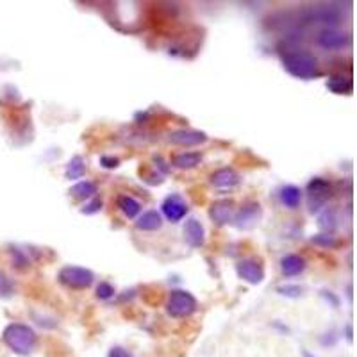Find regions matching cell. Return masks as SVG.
Masks as SVG:
<instances>
[{
    "label": "cell",
    "instance_id": "obj_7",
    "mask_svg": "<svg viewBox=\"0 0 357 357\" xmlns=\"http://www.w3.org/2000/svg\"><path fill=\"white\" fill-rule=\"evenodd\" d=\"M261 216H263V209L257 202H248L240 207V211L232 216V223L236 229L240 231H252L259 223Z\"/></svg>",
    "mask_w": 357,
    "mask_h": 357
},
{
    "label": "cell",
    "instance_id": "obj_14",
    "mask_svg": "<svg viewBox=\"0 0 357 357\" xmlns=\"http://www.w3.org/2000/svg\"><path fill=\"white\" fill-rule=\"evenodd\" d=\"M184 240L191 248H200L206 241V231L204 225L197 218H190L184 225Z\"/></svg>",
    "mask_w": 357,
    "mask_h": 357
},
{
    "label": "cell",
    "instance_id": "obj_15",
    "mask_svg": "<svg viewBox=\"0 0 357 357\" xmlns=\"http://www.w3.org/2000/svg\"><path fill=\"white\" fill-rule=\"evenodd\" d=\"M305 270V259L298 254H288L280 259V272L284 277L301 275Z\"/></svg>",
    "mask_w": 357,
    "mask_h": 357
},
{
    "label": "cell",
    "instance_id": "obj_19",
    "mask_svg": "<svg viewBox=\"0 0 357 357\" xmlns=\"http://www.w3.org/2000/svg\"><path fill=\"white\" fill-rule=\"evenodd\" d=\"M327 88L336 95H349L352 93L354 82L352 79H350V75H343V73H341V75H334V77H331L329 81H327Z\"/></svg>",
    "mask_w": 357,
    "mask_h": 357
},
{
    "label": "cell",
    "instance_id": "obj_5",
    "mask_svg": "<svg viewBox=\"0 0 357 357\" xmlns=\"http://www.w3.org/2000/svg\"><path fill=\"white\" fill-rule=\"evenodd\" d=\"M57 280L70 289H86L93 284L95 275L91 270L75 264H66L57 273Z\"/></svg>",
    "mask_w": 357,
    "mask_h": 357
},
{
    "label": "cell",
    "instance_id": "obj_28",
    "mask_svg": "<svg viewBox=\"0 0 357 357\" xmlns=\"http://www.w3.org/2000/svg\"><path fill=\"white\" fill-rule=\"evenodd\" d=\"M102 209V199H98V197H93V199L89 200L88 204H84L81 209L82 215H95V213H98Z\"/></svg>",
    "mask_w": 357,
    "mask_h": 357
},
{
    "label": "cell",
    "instance_id": "obj_20",
    "mask_svg": "<svg viewBox=\"0 0 357 357\" xmlns=\"http://www.w3.org/2000/svg\"><path fill=\"white\" fill-rule=\"evenodd\" d=\"M70 195L79 200L93 199L97 195V184L91 183V181H79L77 184L70 188Z\"/></svg>",
    "mask_w": 357,
    "mask_h": 357
},
{
    "label": "cell",
    "instance_id": "obj_30",
    "mask_svg": "<svg viewBox=\"0 0 357 357\" xmlns=\"http://www.w3.org/2000/svg\"><path fill=\"white\" fill-rule=\"evenodd\" d=\"M100 165L104 168H116L120 165V159L118 158H111V155H102L100 158Z\"/></svg>",
    "mask_w": 357,
    "mask_h": 357
},
{
    "label": "cell",
    "instance_id": "obj_27",
    "mask_svg": "<svg viewBox=\"0 0 357 357\" xmlns=\"http://www.w3.org/2000/svg\"><path fill=\"white\" fill-rule=\"evenodd\" d=\"M277 291L282 296H288V298H298L302 295V288L296 284H288V286H279Z\"/></svg>",
    "mask_w": 357,
    "mask_h": 357
},
{
    "label": "cell",
    "instance_id": "obj_21",
    "mask_svg": "<svg viewBox=\"0 0 357 357\" xmlns=\"http://www.w3.org/2000/svg\"><path fill=\"white\" fill-rule=\"evenodd\" d=\"M116 206H118V209H120V211L127 216V218H136V216L139 215V211H142V204L129 195L118 197Z\"/></svg>",
    "mask_w": 357,
    "mask_h": 357
},
{
    "label": "cell",
    "instance_id": "obj_10",
    "mask_svg": "<svg viewBox=\"0 0 357 357\" xmlns=\"http://www.w3.org/2000/svg\"><path fill=\"white\" fill-rule=\"evenodd\" d=\"M161 209L162 215L167 216V220L177 223L188 215V209H190V207H188L186 200H184L183 197L178 195V193H174V195H168L167 199H165Z\"/></svg>",
    "mask_w": 357,
    "mask_h": 357
},
{
    "label": "cell",
    "instance_id": "obj_13",
    "mask_svg": "<svg viewBox=\"0 0 357 357\" xmlns=\"http://www.w3.org/2000/svg\"><path fill=\"white\" fill-rule=\"evenodd\" d=\"M241 183L240 174L232 168H220L211 175V184L216 190H232Z\"/></svg>",
    "mask_w": 357,
    "mask_h": 357
},
{
    "label": "cell",
    "instance_id": "obj_16",
    "mask_svg": "<svg viewBox=\"0 0 357 357\" xmlns=\"http://www.w3.org/2000/svg\"><path fill=\"white\" fill-rule=\"evenodd\" d=\"M202 162V154L200 152H181L172 158V167L178 168V170H191L197 168Z\"/></svg>",
    "mask_w": 357,
    "mask_h": 357
},
{
    "label": "cell",
    "instance_id": "obj_1",
    "mask_svg": "<svg viewBox=\"0 0 357 357\" xmlns=\"http://www.w3.org/2000/svg\"><path fill=\"white\" fill-rule=\"evenodd\" d=\"M2 340L9 347V350H13L17 356L27 357L36 350V333L33 327L25 324H9L4 329Z\"/></svg>",
    "mask_w": 357,
    "mask_h": 357
},
{
    "label": "cell",
    "instance_id": "obj_2",
    "mask_svg": "<svg viewBox=\"0 0 357 357\" xmlns=\"http://www.w3.org/2000/svg\"><path fill=\"white\" fill-rule=\"evenodd\" d=\"M282 65H284L286 72L296 79H314L320 75V66H318V59L312 54L304 52H288L282 56Z\"/></svg>",
    "mask_w": 357,
    "mask_h": 357
},
{
    "label": "cell",
    "instance_id": "obj_3",
    "mask_svg": "<svg viewBox=\"0 0 357 357\" xmlns=\"http://www.w3.org/2000/svg\"><path fill=\"white\" fill-rule=\"evenodd\" d=\"M302 24H321L324 29H336L341 22V11L334 4H318L302 11Z\"/></svg>",
    "mask_w": 357,
    "mask_h": 357
},
{
    "label": "cell",
    "instance_id": "obj_26",
    "mask_svg": "<svg viewBox=\"0 0 357 357\" xmlns=\"http://www.w3.org/2000/svg\"><path fill=\"white\" fill-rule=\"evenodd\" d=\"M97 296L100 298V301H109V298H113L114 296V288L109 284V282H100V284L97 286Z\"/></svg>",
    "mask_w": 357,
    "mask_h": 357
},
{
    "label": "cell",
    "instance_id": "obj_4",
    "mask_svg": "<svg viewBox=\"0 0 357 357\" xmlns=\"http://www.w3.org/2000/svg\"><path fill=\"white\" fill-rule=\"evenodd\" d=\"M199 309V302L186 289H174L167 301V312L172 318H188Z\"/></svg>",
    "mask_w": 357,
    "mask_h": 357
},
{
    "label": "cell",
    "instance_id": "obj_32",
    "mask_svg": "<svg viewBox=\"0 0 357 357\" xmlns=\"http://www.w3.org/2000/svg\"><path fill=\"white\" fill-rule=\"evenodd\" d=\"M347 340L352 341V325H349V327H347Z\"/></svg>",
    "mask_w": 357,
    "mask_h": 357
},
{
    "label": "cell",
    "instance_id": "obj_22",
    "mask_svg": "<svg viewBox=\"0 0 357 357\" xmlns=\"http://www.w3.org/2000/svg\"><path fill=\"white\" fill-rule=\"evenodd\" d=\"M86 174V161L82 155H73L68 161L65 168V177L68 181H77V178H82Z\"/></svg>",
    "mask_w": 357,
    "mask_h": 357
},
{
    "label": "cell",
    "instance_id": "obj_23",
    "mask_svg": "<svg viewBox=\"0 0 357 357\" xmlns=\"http://www.w3.org/2000/svg\"><path fill=\"white\" fill-rule=\"evenodd\" d=\"M336 220V213H334L333 209H327V211H324V215H320V218H318V225L327 232L334 231V229L337 227Z\"/></svg>",
    "mask_w": 357,
    "mask_h": 357
},
{
    "label": "cell",
    "instance_id": "obj_8",
    "mask_svg": "<svg viewBox=\"0 0 357 357\" xmlns=\"http://www.w3.org/2000/svg\"><path fill=\"white\" fill-rule=\"evenodd\" d=\"M317 43L324 50H343L350 45V34L343 33L340 29H321Z\"/></svg>",
    "mask_w": 357,
    "mask_h": 357
},
{
    "label": "cell",
    "instance_id": "obj_6",
    "mask_svg": "<svg viewBox=\"0 0 357 357\" xmlns=\"http://www.w3.org/2000/svg\"><path fill=\"white\" fill-rule=\"evenodd\" d=\"M331 197H333V186L329 181L317 177L307 184V204L312 215L320 213Z\"/></svg>",
    "mask_w": 357,
    "mask_h": 357
},
{
    "label": "cell",
    "instance_id": "obj_11",
    "mask_svg": "<svg viewBox=\"0 0 357 357\" xmlns=\"http://www.w3.org/2000/svg\"><path fill=\"white\" fill-rule=\"evenodd\" d=\"M168 142L178 146H195V145H200V143L207 142V136L206 132H202V130L178 129V130H174V132H170Z\"/></svg>",
    "mask_w": 357,
    "mask_h": 357
},
{
    "label": "cell",
    "instance_id": "obj_31",
    "mask_svg": "<svg viewBox=\"0 0 357 357\" xmlns=\"http://www.w3.org/2000/svg\"><path fill=\"white\" fill-rule=\"evenodd\" d=\"M109 357H132L126 349L122 347H114V349L109 350Z\"/></svg>",
    "mask_w": 357,
    "mask_h": 357
},
{
    "label": "cell",
    "instance_id": "obj_18",
    "mask_svg": "<svg viewBox=\"0 0 357 357\" xmlns=\"http://www.w3.org/2000/svg\"><path fill=\"white\" fill-rule=\"evenodd\" d=\"M279 197L282 206L288 207V209H296L302 202V190L298 186L288 184V186H284L282 190H280Z\"/></svg>",
    "mask_w": 357,
    "mask_h": 357
},
{
    "label": "cell",
    "instance_id": "obj_17",
    "mask_svg": "<svg viewBox=\"0 0 357 357\" xmlns=\"http://www.w3.org/2000/svg\"><path fill=\"white\" fill-rule=\"evenodd\" d=\"M162 227V216L158 211H146L136 222V229L145 232H154Z\"/></svg>",
    "mask_w": 357,
    "mask_h": 357
},
{
    "label": "cell",
    "instance_id": "obj_12",
    "mask_svg": "<svg viewBox=\"0 0 357 357\" xmlns=\"http://www.w3.org/2000/svg\"><path fill=\"white\" fill-rule=\"evenodd\" d=\"M209 216H211V220L218 225V227L227 225L229 222H232V216H234V202L227 199L216 200V202H213V206L209 207Z\"/></svg>",
    "mask_w": 357,
    "mask_h": 357
},
{
    "label": "cell",
    "instance_id": "obj_29",
    "mask_svg": "<svg viewBox=\"0 0 357 357\" xmlns=\"http://www.w3.org/2000/svg\"><path fill=\"white\" fill-rule=\"evenodd\" d=\"M11 254H13V263H15V266H17V268L29 266V259H27V256H25L24 252L18 250V248H13Z\"/></svg>",
    "mask_w": 357,
    "mask_h": 357
},
{
    "label": "cell",
    "instance_id": "obj_9",
    "mask_svg": "<svg viewBox=\"0 0 357 357\" xmlns=\"http://www.w3.org/2000/svg\"><path fill=\"white\" fill-rule=\"evenodd\" d=\"M236 273L241 280L248 282V284L256 286L261 284L264 279V266L261 264V261L257 259H241L236 264Z\"/></svg>",
    "mask_w": 357,
    "mask_h": 357
},
{
    "label": "cell",
    "instance_id": "obj_24",
    "mask_svg": "<svg viewBox=\"0 0 357 357\" xmlns=\"http://www.w3.org/2000/svg\"><path fill=\"white\" fill-rule=\"evenodd\" d=\"M15 293V284L8 275L0 270V298H9Z\"/></svg>",
    "mask_w": 357,
    "mask_h": 357
},
{
    "label": "cell",
    "instance_id": "obj_25",
    "mask_svg": "<svg viewBox=\"0 0 357 357\" xmlns=\"http://www.w3.org/2000/svg\"><path fill=\"white\" fill-rule=\"evenodd\" d=\"M311 241L314 245H320V247H325V248H333V247H336V245H337L336 238H334V236H331L329 232H327V234L312 236Z\"/></svg>",
    "mask_w": 357,
    "mask_h": 357
},
{
    "label": "cell",
    "instance_id": "obj_33",
    "mask_svg": "<svg viewBox=\"0 0 357 357\" xmlns=\"http://www.w3.org/2000/svg\"><path fill=\"white\" fill-rule=\"evenodd\" d=\"M302 354H304V357H314L311 352H307V350H304V352H302Z\"/></svg>",
    "mask_w": 357,
    "mask_h": 357
}]
</instances>
